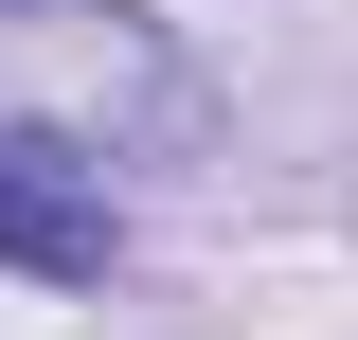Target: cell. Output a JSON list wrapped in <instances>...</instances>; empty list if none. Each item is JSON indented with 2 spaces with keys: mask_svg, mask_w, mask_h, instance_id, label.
I'll use <instances>...</instances> for the list:
<instances>
[{
  "mask_svg": "<svg viewBox=\"0 0 358 340\" xmlns=\"http://www.w3.org/2000/svg\"><path fill=\"white\" fill-rule=\"evenodd\" d=\"M0 72L54 90V143H72V126H162V143L197 126V90H179L126 18H90V0H0Z\"/></svg>",
  "mask_w": 358,
  "mask_h": 340,
  "instance_id": "obj_1",
  "label": "cell"
},
{
  "mask_svg": "<svg viewBox=\"0 0 358 340\" xmlns=\"http://www.w3.org/2000/svg\"><path fill=\"white\" fill-rule=\"evenodd\" d=\"M108 251H126L108 179H90L54 126H0V269H36V287H108Z\"/></svg>",
  "mask_w": 358,
  "mask_h": 340,
  "instance_id": "obj_2",
  "label": "cell"
}]
</instances>
